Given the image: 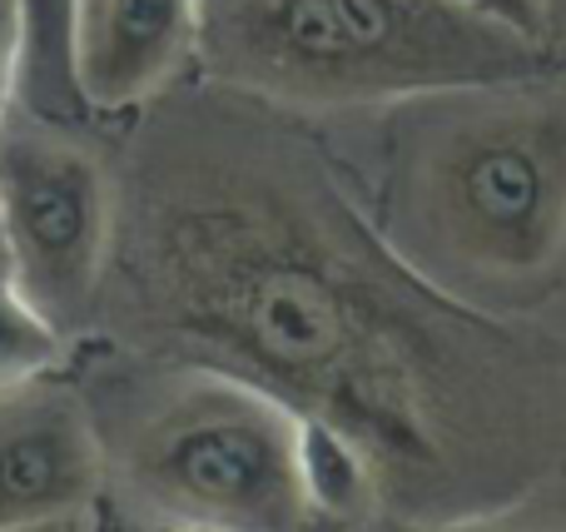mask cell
<instances>
[{
  "mask_svg": "<svg viewBox=\"0 0 566 532\" xmlns=\"http://www.w3.org/2000/svg\"><path fill=\"white\" fill-rule=\"evenodd\" d=\"M109 269L149 338L338 424L378 483L442 478L482 418L522 414V398L566 404V344H532L462 304L259 125L159 135Z\"/></svg>",
  "mask_w": 566,
  "mask_h": 532,
  "instance_id": "cell-1",
  "label": "cell"
},
{
  "mask_svg": "<svg viewBox=\"0 0 566 532\" xmlns=\"http://www.w3.org/2000/svg\"><path fill=\"white\" fill-rule=\"evenodd\" d=\"M214 85L289 109L468 95L547 75L552 45L452 0H199Z\"/></svg>",
  "mask_w": 566,
  "mask_h": 532,
  "instance_id": "cell-2",
  "label": "cell"
},
{
  "mask_svg": "<svg viewBox=\"0 0 566 532\" xmlns=\"http://www.w3.org/2000/svg\"><path fill=\"white\" fill-rule=\"evenodd\" d=\"M412 129L398 175V225L448 284L527 289L566 254V105L522 85Z\"/></svg>",
  "mask_w": 566,
  "mask_h": 532,
  "instance_id": "cell-3",
  "label": "cell"
},
{
  "mask_svg": "<svg viewBox=\"0 0 566 532\" xmlns=\"http://www.w3.org/2000/svg\"><path fill=\"white\" fill-rule=\"evenodd\" d=\"M129 478L175 523L224 532L293 528L298 488V414L259 384L195 368L129 438Z\"/></svg>",
  "mask_w": 566,
  "mask_h": 532,
  "instance_id": "cell-4",
  "label": "cell"
},
{
  "mask_svg": "<svg viewBox=\"0 0 566 532\" xmlns=\"http://www.w3.org/2000/svg\"><path fill=\"white\" fill-rule=\"evenodd\" d=\"M109 244L115 189L99 159L50 119H0V254L60 334L95 309Z\"/></svg>",
  "mask_w": 566,
  "mask_h": 532,
  "instance_id": "cell-5",
  "label": "cell"
},
{
  "mask_svg": "<svg viewBox=\"0 0 566 532\" xmlns=\"http://www.w3.org/2000/svg\"><path fill=\"white\" fill-rule=\"evenodd\" d=\"M105 458L80 394L35 378L0 398V532L85 508Z\"/></svg>",
  "mask_w": 566,
  "mask_h": 532,
  "instance_id": "cell-6",
  "label": "cell"
},
{
  "mask_svg": "<svg viewBox=\"0 0 566 532\" xmlns=\"http://www.w3.org/2000/svg\"><path fill=\"white\" fill-rule=\"evenodd\" d=\"M199 0H75L70 60L85 109L119 115L175 80L195 55Z\"/></svg>",
  "mask_w": 566,
  "mask_h": 532,
  "instance_id": "cell-7",
  "label": "cell"
},
{
  "mask_svg": "<svg viewBox=\"0 0 566 532\" xmlns=\"http://www.w3.org/2000/svg\"><path fill=\"white\" fill-rule=\"evenodd\" d=\"M70 25H75V0H20V90L15 100L25 115L65 125L90 115L75 85V60H70Z\"/></svg>",
  "mask_w": 566,
  "mask_h": 532,
  "instance_id": "cell-8",
  "label": "cell"
},
{
  "mask_svg": "<svg viewBox=\"0 0 566 532\" xmlns=\"http://www.w3.org/2000/svg\"><path fill=\"white\" fill-rule=\"evenodd\" d=\"M298 488L303 508L323 518H363L382 493L368 448L313 414H298Z\"/></svg>",
  "mask_w": 566,
  "mask_h": 532,
  "instance_id": "cell-9",
  "label": "cell"
},
{
  "mask_svg": "<svg viewBox=\"0 0 566 532\" xmlns=\"http://www.w3.org/2000/svg\"><path fill=\"white\" fill-rule=\"evenodd\" d=\"M60 354H65V334L20 294L0 254V398L45 378L60 364Z\"/></svg>",
  "mask_w": 566,
  "mask_h": 532,
  "instance_id": "cell-10",
  "label": "cell"
},
{
  "mask_svg": "<svg viewBox=\"0 0 566 532\" xmlns=\"http://www.w3.org/2000/svg\"><path fill=\"white\" fill-rule=\"evenodd\" d=\"M452 6L472 10V15H488L497 20V25L517 30V35L537 40V45H552V30H547V15H542L537 0H452ZM557 50V45H552Z\"/></svg>",
  "mask_w": 566,
  "mask_h": 532,
  "instance_id": "cell-11",
  "label": "cell"
},
{
  "mask_svg": "<svg viewBox=\"0 0 566 532\" xmlns=\"http://www.w3.org/2000/svg\"><path fill=\"white\" fill-rule=\"evenodd\" d=\"M20 90V0H0V119Z\"/></svg>",
  "mask_w": 566,
  "mask_h": 532,
  "instance_id": "cell-12",
  "label": "cell"
},
{
  "mask_svg": "<svg viewBox=\"0 0 566 532\" xmlns=\"http://www.w3.org/2000/svg\"><path fill=\"white\" fill-rule=\"evenodd\" d=\"M542 15H547V30H552V45L566 40V0H537Z\"/></svg>",
  "mask_w": 566,
  "mask_h": 532,
  "instance_id": "cell-13",
  "label": "cell"
},
{
  "mask_svg": "<svg viewBox=\"0 0 566 532\" xmlns=\"http://www.w3.org/2000/svg\"><path fill=\"white\" fill-rule=\"evenodd\" d=\"M169 532H224V528H209V523H175Z\"/></svg>",
  "mask_w": 566,
  "mask_h": 532,
  "instance_id": "cell-14",
  "label": "cell"
},
{
  "mask_svg": "<svg viewBox=\"0 0 566 532\" xmlns=\"http://www.w3.org/2000/svg\"><path fill=\"white\" fill-rule=\"evenodd\" d=\"M468 532H547V528H468Z\"/></svg>",
  "mask_w": 566,
  "mask_h": 532,
  "instance_id": "cell-15",
  "label": "cell"
}]
</instances>
